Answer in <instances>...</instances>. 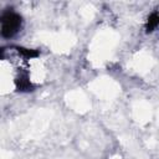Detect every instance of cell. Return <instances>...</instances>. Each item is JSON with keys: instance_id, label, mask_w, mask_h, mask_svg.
I'll return each mask as SVG.
<instances>
[{"instance_id": "1", "label": "cell", "mask_w": 159, "mask_h": 159, "mask_svg": "<svg viewBox=\"0 0 159 159\" xmlns=\"http://www.w3.org/2000/svg\"><path fill=\"white\" fill-rule=\"evenodd\" d=\"M22 25V17L15 11H6L0 16V34L5 39L15 36Z\"/></svg>"}, {"instance_id": "2", "label": "cell", "mask_w": 159, "mask_h": 159, "mask_svg": "<svg viewBox=\"0 0 159 159\" xmlns=\"http://www.w3.org/2000/svg\"><path fill=\"white\" fill-rule=\"evenodd\" d=\"M158 24H159V16H158V11L155 10V11H153V12L149 15V17H148V20H147V25H145L147 32L154 31V30L158 27Z\"/></svg>"}]
</instances>
